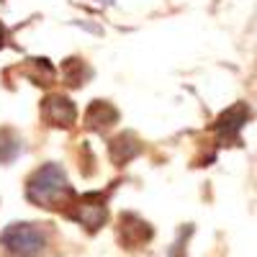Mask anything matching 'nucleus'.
<instances>
[{
	"label": "nucleus",
	"instance_id": "nucleus-1",
	"mask_svg": "<svg viewBox=\"0 0 257 257\" xmlns=\"http://www.w3.org/2000/svg\"><path fill=\"white\" fill-rule=\"evenodd\" d=\"M29 198L39 206L62 208L72 198V188L67 185V178L57 165H47L29 180Z\"/></svg>",
	"mask_w": 257,
	"mask_h": 257
},
{
	"label": "nucleus",
	"instance_id": "nucleus-2",
	"mask_svg": "<svg viewBox=\"0 0 257 257\" xmlns=\"http://www.w3.org/2000/svg\"><path fill=\"white\" fill-rule=\"evenodd\" d=\"M0 242L16 257H34L44 249L47 237L36 224H11L0 234Z\"/></svg>",
	"mask_w": 257,
	"mask_h": 257
},
{
	"label": "nucleus",
	"instance_id": "nucleus-3",
	"mask_svg": "<svg viewBox=\"0 0 257 257\" xmlns=\"http://www.w3.org/2000/svg\"><path fill=\"white\" fill-rule=\"evenodd\" d=\"M75 105L72 100L62 98V95H52L47 98L44 103V118L52 123V126H72L75 123Z\"/></svg>",
	"mask_w": 257,
	"mask_h": 257
},
{
	"label": "nucleus",
	"instance_id": "nucleus-4",
	"mask_svg": "<svg viewBox=\"0 0 257 257\" xmlns=\"http://www.w3.org/2000/svg\"><path fill=\"white\" fill-rule=\"evenodd\" d=\"M80 221L88 224V229H98L105 221V206L98 196H85L80 203Z\"/></svg>",
	"mask_w": 257,
	"mask_h": 257
},
{
	"label": "nucleus",
	"instance_id": "nucleus-5",
	"mask_svg": "<svg viewBox=\"0 0 257 257\" xmlns=\"http://www.w3.org/2000/svg\"><path fill=\"white\" fill-rule=\"evenodd\" d=\"M85 121H88V126H93V128L111 126V123L116 121V111L111 108L108 103H100V100H95V103L90 105L88 116H85Z\"/></svg>",
	"mask_w": 257,
	"mask_h": 257
},
{
	"label": "nucleus",
	"instance_id": "nucleus-6",
	"mask_svg": "<svg viewBox=\"0 0 257 257\" xmlns=\"http://www.w3.org/2000/svg\"><path fill=\"white\" fill-rule=\"evenodd\" d=\"M3 41H6V29H3V24H0V47H3Z\"/></svg>",
	"mask_w": 257,
	"mask_h": 257
}]
</instances>
